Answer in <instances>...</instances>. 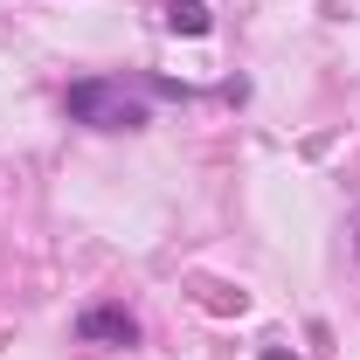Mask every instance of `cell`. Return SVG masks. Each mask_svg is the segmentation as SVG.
<instances>
[{"mask_svg":"<svg viewBox=\"0 0 360 360\" xmlns=\"http://www.w3.org/2000/svg\"><path fill=\"white\" fill-rule=\"evenodd\" d=\"M160 97H187V90L153 84V77H84V84H70L63 111L77 125H90V132H139V125H153Z\"/></svg>","mask_w":360,"mask_h":360,"instance_id":"6da1fadb","label":"cell"},{"mask_svg":"<svg viewBox=\"0 0 360 360\" xmlns=\"http://www.w3.org/2000/svg\"><path fill=\"white\" fill-rule=\"evenodd\" d=\"M77 340H90V347H132L139 319L125 312V305H90V312L77 319Z\"/></svg>","mask_w":360,"mask_h":360,"instance_id":"7a4b0ae2","label":"cell"},{"mask_svg":"<svg viewBox=\"0 0 360 360\" xmlns=\"http://www.w3.org/2000/svg\"><path fill=\"white\" fill-rule=\"evenodd\" d=\"M167 28H174V35H208L215 21H208L201 0H167Z\"/></svg>","mask_w":360,"mask_h":360,"instance_id":"3957f363","label":"cell"},{"mask_svg":"<svg viewBox=\"0 0 360 360\" xmlns=\"http://www.w3.org/2000/svg\"><path fill=\"white\" fill-rule=\"evenodd\" d=\"M264 360H291V354H277V347H264Z\"/></svg>","mask_w":360,"mask_h":360,"instance_id":"277c9868","label":"cell"},{"mask_svg":"<svg viewBox=\"0 0 360 360\" xmlns=\"http://www.w3.org/2000/svg\"><path fill=\"white\" fill-rule=\"evenodd\" d=\"M354 257H360V243H354Z\"/></svg>","mask_w":360,"mask_h":360,"instance_id":"5b68a950","label":"cell"}]
</instances>
